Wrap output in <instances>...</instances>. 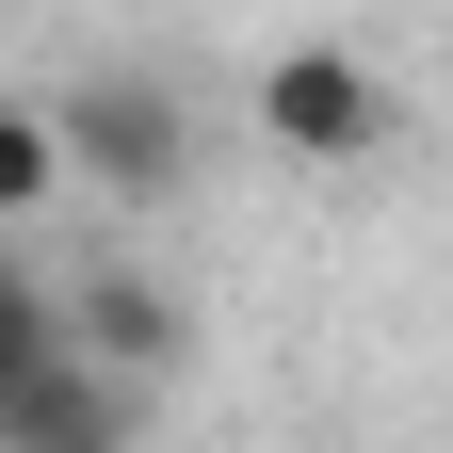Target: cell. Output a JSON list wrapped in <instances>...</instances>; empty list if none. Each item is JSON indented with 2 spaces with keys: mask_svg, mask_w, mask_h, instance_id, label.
<instances>
[{
  "mask_svg": "<svg viewBox=\"0 0 453 453\" xmlns=\"http://www.w3.org/2000/svg\"><path fill=\"white\" fill-rule=\"evenodd\" d=\"M243 130H259L275 162H308V179H357V162H388L405 97H388V65H372V49L292 33V49H259V65H243Z\"/></svg>",
  "mask_w": 453,
  "mask_h": 453,
  "instance_id": "6da1fadb",
  "label": "cell"
},
{
  "mask_svg": "<svg viewBox=\"0 0 453 453\" xmlns=\"http://www.w3.org/2000/svg\"><path fill=\"white\" fill-rule=\"evenodd\" d=\"M49 130H65V179L97 211H162L195 179V113H179V81H146V65H81L65 97H49Z\"/></svg>",
  "mask_w": 453,
  "mask_h": 453,
  "instance_id": "7a4b0ae2",
  "label": "cell"
},
{
  "mask_svg": "<svg viewBox=\"0 0 453 453\" xmlns=\"http://www.w3.org/2000/svg\"><path fill=\"white\" fill-rule=\"evenodd\" d=\"M65 340H81L113 388H162V372L195 357V308L162 292L146 259H97V275H65Z\"/></svg>",
  "mask_w": 453,
  "mask_h": 453,
  "instance_id": "3957f363",
  "label": "cell"
},
{
  "mask_svg": "<svg viewBox=\"0 0 453 453\" xmlns=\"http://www.w3.org/2000/svg\"><path fill=\"white\" fill-rule=\"evenodd\" d=\"M81 179H65V130H49L33 97H0V226H33V211H65Z\"/></svg>",
  "mask_w": 453,
  "mask_h": 453,
  "instance_id": "277c9868",
  "label": "cell"
},
{
  "mask_svg": "<svg viewBox=\"0 0 453 453\" xmlns=\"http://www.w3.org/2000/svg\"><path fill=\"white\" fill-rule=\"evenodd\" d=\"M0 453H113V437H0Z\"/></svg>",
  "mask_w": 453,
  "mask_h": 453,
  "instance_id": "5b68a950",
  "label": "cell"
},
{
  "mask_svg": "<svg viewBox=\"0 0 453 453\" xmlns=\"http://www.w3.org/2000/svg\"><path fill=\"white\" fill-rule=\"evenodd\" d=\"M0 421H17V372H0Z\"/></svg>",
  "mask_w": 453,
  "mask_h": 453,
  "instance_id": "8992f818",
  "label": "cell"
}]
</instances>
